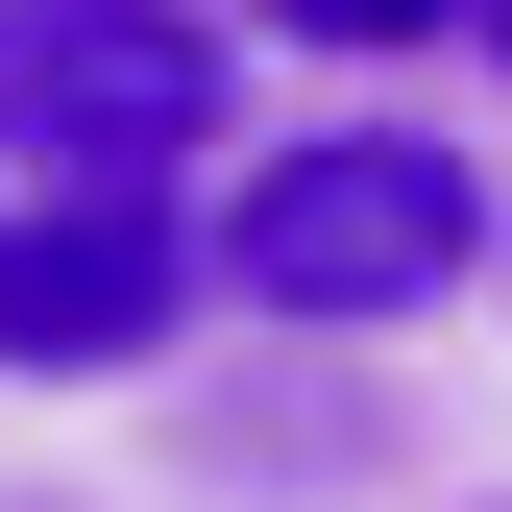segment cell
<instances>
[{"instance_id":"cell-2","label":"cell","mask_w":512,"mask_h":512,"mask_svg":"<svg viewBox=\"0 0 512 512\" xmlns=\"http://www.w3.org/2000/svg\"><path fill=\"white\" fill-rule=\"evenodd\" d=\"M171 317H220L196 196H122V171H0V391H122V366H171Z\"/></svg>"},{"instance_id":"cell-1","label":"cell","mask_w":512,"mask_h":512,"mask_svg":"<svg viewBox=\"0 0 512 512\" xmlns=\"http://www.w3.org/2000/svg\"><path fill=\"white\" fill-rule=\"evenodd\" d=\"M464 269H488V171L439 147V122H293V147L220 171V293L244 317L366 342V317H439Z\"/></svg>"},{"instance_id":"cell-3","label":"cell","mask_w":512,"mask_h":512,"mask_svg":"<svg viewBox=\"0 0 512 512\" xmlns=\"http://www.w3.org/2000/svg\"><path fill=\"white\" fill-rule=\"evenodd\" d=\"M220 147V25L196 0H0V171H171Z\"/></svg>"},{"instance_id":"cell-4","label":"cell","mask_w":512,"mask_h":512,"mask_svg":"<svg viewBox=\"0 0 512 512\" xmlns=\"http://www.w3.org/2000/svg\"><path fill=\"white\" fill-rule=\"evenodd\" d=\"M269 25H293V49H439L464 0H269Z\"/></svg>"},{"instance_id":"cell-5","label":"cell","mask_w":512,"mask_h":512,"mask_svg":"<svg viewBox=\"0 0 512 512\" xmlns=\"http://www.w3.org/2000/svg\"><path fill=\"white\" fill-rule=\"evenodd\" d=\"M488 49H512V0H488Z\"/></svg>"}]
</instances>
